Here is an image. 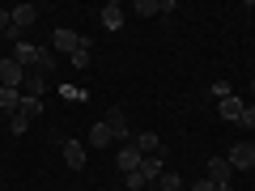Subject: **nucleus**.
Returning <instances> with one entry per match:
<instances>
[{
  "mask_svg": "<svg viewBox=\"0 0 255 191\" xmlns=\"http://www.w3.org/2000/svg\"><path fill=\"white\" fill-rule=\"evenodd\" d=\"M107 127H111V136H115V140H124V145H128V110H107Z\"/></svg>",
  "mask_w": 255,
  "mask_h": 191,
  "instance_id": "7",
  "label": "nucleus"
},
{
  "mask_svg": "<svg viewBox=\"0 0 255 191\" xmlns=\"http://www.w3.org/2000/svg\"><path fill=\"white\" fill-rule=\"evenodd\" d=\"M102 26H107V30H119V26H124V4H115V0L102 4Z\"/></svg>",
  "mask_w": 255,
  "mask_h": 191,
  "instance_id": "11",
  "label": "nucleus"
},
{
  "mask_svg": "<svg viewBox=\"0 0 255 191\" xmlns=\"http://www.w3.org/2000/svg\"><path fill=\"white\" fill-rule=\"evenodd\" d=\"M64 162H68V170H81L85 166V145L81 140H64Z\"/></svg>",
  "mask_w": 255,
  "mask_h": 191,
  "instance_id": "8",
  "label": "nucleus"
},
{
  "mask_svg": "<svg viewBox=\"0 0 255 191\" xmlns=\"http://www.w3.org/2000/svg\"><path fill=\"white\" fill-rule=\"evenodd\" d=\"M140 187H149V179L140 170H132V174H128V191H140Z\"/></svg>",
  "mask_w": 255,
  "mask_h": 191,
  "instance_id": "21",
  "label": "nucleus"
},
{
  "mask_svg": "<svg viewBox=\"0 0 255 191\" xmlns=\"http://www.w3.org/2000/svg\"><path fill=\"white\" fill-rule=\"evenodd\" d=\"M68 60H73V68H90V47H81V51H73Z\"/></svg>",
  "mask_w": 255,
  "mask_h": 191,
  "instance_id": "20",
  "label": "nucleus"
},
{
  "mask_svg": "<svg viewBox=\"0 0 255 191\" xmlns=\"http://www.w3.org/2000/svg\"><path fill=\"white\" fill-rule=\"evenodd\" d=\"M191 191H217V183H209V179H200V183H191Z\"/></svg>",
  "mask_w": 255,
  "mask_h": 191,
  "instance_id": "24",
  "label": "nucleus"
},
{
  "mask_svg": "<svg viewBox=\"0 0 255 191\" xmlns=\"http://www.w3.org/2000/svg\"><path fill=\"white\" fill-rule=\"evenodd\" d=\"M251 98H255V81H251Z\"/></svg>",
  "mask_w": 255,
  "mask_h": 191,
  "instance_id": "26",
  "label": "nucleus"
},
{
  "mask_svg": "<svg viewBox=\"0 0 255 191\" xmlns=\"http://www.w3.org/2000/svg\"><path fill=\"white\" fill-rule=\"evenodd\" d=\"M217 191H234V187H230V183H217Z\"/></svg>",
  "mask_w": 255,
  "mask_h": 191,
  "instance_id": "25",
  "label": "nucleus"
},
{
  "mask_svg": "<svg viewBox=\"0 0 255 191\" xmlns=\"http://www.w3.org/2000/svg\"><path fill=\"white\" fill-rule=\"evenodd\" d=\"M234 170H255V145H247V140H238V145H230V157H226Z\"/></svg>",
  "mask_w": 255,
  "mask_h": 191,
  "instance_id": "3",
  "label": "nucleus"
},
{
  "mask_svg": "<svg viewBox=\"0 0 255 191\" xmlns=\"http://www.w3.org/2000/svg\"><path fill=\"white\" fill-rule=\"evenodd\" d=\"M132 13H136V17H157V13H162V0H136Z\"/></svg>",
  "mask_w": 255,
  "mask_h": 191,
  "instance_id": "16",
  "label": "nucleus"
},
{
  "mask_svg": "<svg viewBox=\"0 0 255 191\" xmlns=\"http://www.w3.org/2000/svg\"><path fill=\"white\" fill-rule=\"evenodd\" d=\"M21 94H30V98H43V94H47V73H26Z\"/></svg>",
  "mask_w": 255,
  "mask_h": 191,
  "instance_id": "10",
  "label": "nucleus"
},
{
  "mask_svg": "<svg viewBox=\"0 0 255 191\" xmlns=\"http://www.w3.org/2000/svg\"><path fill=\"white\" fill-rule=\"evenodd\" d=\"M132 145L140 149V157H162V153H166V149H162V136H157V132H140Z\"/></svg>",
  "mask_w": 255,
  "mask_h": 191,
  "instance_id": "6",
  "label": "nucleus"
},
{
  "mask_svg": "<svg viewBox=\"0 0 255 191\" xmlns=\"http://www.w3.org/2000/svg\"><path fill=\"white\" fill-rule=\"evenodd\" d=\"M140 162H145V157H140V149H136V145H124V149H119V153H115V166H119V170H124V174L140 170Z\"/></svg>",
  "mask_w": 255,
  "mask_h": 191,
  "instance_id": "5",
  "label": "nucleus"
},
{
  "mask_svg": "<svg viewBox=\"0 0 255 191\" xmlns=\"http://www.w3.org/2000/svg\"><path fill=\"white\" fill-rule=\"evenodd\" d=\"M0 85H9V90H21V85H26V68H21L13 55L0 60Z\"/></svg>",
  "mask_w": 255,
  "mask_h": 191,
  "instance_id": "1",
  "label": "nucleus"
},
{
  "mask_svg": "<svg viewBox=\"0 0 255 191\" xmlns=\"http://www.w3.org/2000/svg\"><path fill=\"white\" fill-rule=\"evenodd\" d=\"M9 26H13V17H9V9H0V34H9Z\"/></svg>",
  "mask_w": 255,
  "mask_h": 191,
  "instance_id": "23",
  "label": "nucleus"
},
{
  "mask_svg": "<svg viewBox=\"0 0 255 191\" xmlns=\"http://www.w3.org/2000/svg\"><path fill=\"white\" fill-rule=\"evenodd\" d=\"M243 106H247V102L230 94V98H221V102H217V115H221V119H234V123H238V115H243Z\"/></svg>",
  "mask_w": 255,
  "mask_h": 191,
  "instance_id": "9",
  "label": "nucleus"
},
{
  "mask_svg": "<svg viewBox=\"0 0 255 191\" xmlns=\"http://www.w3.org/2000/svg\"><path fill=\"white\" fill-rule=\"evenodd\" d=\"M21 115H26V119H34V115H43V98H30V94H21Z\"/></svg>",
  "mask_w": 255,
  "mask_h": 191,
  "instance_id": "17",
  "label": "nucleus"
},
{
  "mask_svg": "<svg viewBox=\"0 0 255 191\" xmlns=\"http://www.w3.org/2000/svg\"><path fill=\"white\" fill-rule=\"evenodd\" d=\"M55 47H60V51H68V55H73V51H81V47H94V43H90V38H85V34H77V30L60 26V30H55Z\"/></svg>",
  "mask_w": 255,
  "mask_h": 191,
  "instance_id": "4",
  "label": "nucleus"
},
{
  "mask_svg": "<svg viewBox=\"0 0 255 191\" xmlns=\"http://www.w3.org/2000/svg\"><path fill=\"white\" fill-rule=\"evenodd\" d=\"M26 127H30V119L21 115V110H13V119H9V132H13V136H26Z\"/></svg>",
  "mask_w": 255,
  "mask_h": 191,
  "instance_id": "19",
  "label": "nucleus"
},
{
  "mask_svg": "<svg viewBox=\"0 0 255 191\" xmlns=\"http://www.w3.org/2000/svg\"><path fill=\"white\" fill-rule=\"evenodd\" d=\"M238 123H243V127H255V102H251V106H243V115H238Z\"/></svg>",
  "mask_w": 255,
  "mask_h": 191,
  "instance_id": "22",
  "label": "nucleus"
},
{
  "mask_svg": "<svg viewBox=\"0 0 255 191\" xmlns=\"http://www.w3.org/2000/svg\"><path fill=\"white\" fill-rule=\"evenodd\" d=\"M9 17H13V26H9V38H21V30L38 21V9H34V4H17V9H9Z\"/></svg>",
  "mask_w": 255,
  "mask_h": 191,
  "instance_id": "2",
  "label": "nucleus"
},
{
  "mask_svg": "<svg viewBox=\"0 0 255 191\" xmlns=\"http://www.w3.org/2000/svg\"><path fill=\"white\" fill-rule=\"evenodd\" d=\"M140 174H145L149 183H157V179L166 174V170H162V157H145V162H140Z\"/></svg>",
  "mask_w": 255,
  "mask_h": 191,
  "instance_id": "15",
  "label": "nucleus"
},
{
  "mask_svg": "<svg viewBox=\"0 0 255 191\" xmlns=\"http://www.w3.org/2000/svg\"><path fill=\"white\" fill-rule=\"evenodd\" d=\"M157 187H162V191H183V187H187V183H183V179H179V174H174V170H166L162 179H157Z\"/></svg>",
  "mask_w": 255,
  "mask_h": 191,
  "instance_id": "18",
  "label": "nucleus"
},
{
  "mask_svg": "<svg viewBox=\"0 0 255 191\" xmlns=\"http://www.w3.org/2000/svg\"><path fill=\"white\" fill-rule=\"evenodd\" d=\"M90 140H94V149H102V145H111V140H115V136H111V127H107V119L90 127Z\"/></svg>",
  "mask_w": 255,
  "mask_h": 191,
  "instance_id": "14",
  "label": "nucleus"
},
{
  "mask_svg": "<svg viewBox=\"0 0 255 191\" xmlns=\"http://www.w3.org/2000/svg\"><path fill=\"white\" fill-rule=\"evenodd\" d=\"M230 170H234V166H230L226 157H213L209 162V183H230Z\"/></svg>",
  "mask_w": 255,
  "mask_h": 191,
  "instance_id": "12",
  "label": "nucleus"
},
{
  "mask_svg": "<svg viewBox=\"0 0 255 191\" xmlns=\"http://www.w3.org/2000/svg\"><path fill=\"white\" fill-rule=\"evenodd\" d=\"M21 106V90H9V85H0V110H17Z\"/></svg>",
  "mask_w": 255,
  "mask_h": 191,
  "instance_id": "13",
  "label": "nucleus"
}]
</instances>
